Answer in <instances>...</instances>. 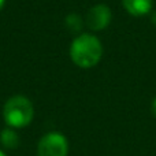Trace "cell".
Returning a JSON list of instances; mask_svg holds the SVG:
<instances>
[{
  "label": "cell",
  "mask_w": 156,
  "mask_h": 156,
  "mask_svg": "<svg viewBox=\"0 0 156 156\" xmlns=\"http://www.w3.org/2000/svg\"><path fill=\"white\" fill-rule=\"evenodd\" d=\"M151 21H152V23L156 26V11H154L152 12V15H151Z\"/></svg>",
  "instance_id": "cell-9"
},
{
  "label": "cell",
  "mask_w": 156,
  "mask_h": 156,
  "mask_svg": "<svg viewBox=\"0 0 156 156\" xmlns=\"http://www.w3.org/2000/svg\"><path fill=\"white\" fill-rule=\"evenodd\" d=\"M111 19H112L111 8L107 4H96L88 10L85 23L93 32H100L111 23Z\"/></svg>",
  "instance_id": "cell-4"
},
{
  "label": "cell",
  "mask_w": 156,
  "mask_h": 156,
  "mask_svg": "<svg viewBox=\"0 0 156 156\" xmlns=\"http://www.w3.org/2000/svg\"><path fill=\"white\" fill-rule=\"evenodd\" d=\"M152 114H154V116L156 118V97L154 99V101H152Z\"/></svg>",
  "instance_id": "cell-8"
},
{
  "label": "cell",
  "mask_w": 156,
  "mask_h": 156,
  "mask_svg": "<svg viewBox=\"0 0 156 156\" xmlns=\"http://www.w3.org/2000/svg\"><path fill=\"white\" fill-rule=\"evenodd\" d=\"M34 116L33 103L22 94H15L5 101L3 107V118L8 127L22 129L30 125Z\"/></svg>",
  "instance_id": "cell-2"
},
{
  "label": "cell",
  "mask_w": 156,
  "mask_h": 156,
  "mask_svg": "<svg viewBox=\"0 0 156 156\" xmlns=\"http://www.w3.org/2000/svg\"><path fill=\"white\" fill-rule=\"evenodd\" d=\"M69 141L62 133L49 132L37 144V156H67Z\"/></svg>",
  "instance_id": "cell-3"
},
{
  "label": "cell",
  "mask_w": 156,
  "mask_h": 156,
  "mask_svg": "<svg viewBox=\"0 0 156 156\" xmlns=\"http://www.w3.org/2000/svg\"><path fill=\"white\" fill-rule=\"evenodd\" d=\"M4 4H5V0H0V11L3 10V7H4Z\"/></svg>",
  "instance_id": "cell-10"
},
{
  "label": "cell",
  "mask_w": 156,
  "mask_h": 156,
  "mask_svg": "<svg viewBox=\"0 0 156 156\" xmlns=\"http://www.w3.org/2000/svg\"><path fill=\"white\" fill-rule=\"evenodd\" d=\"M65 25L71 33H80L83 27V19L78 14L71 12L65 18Z\"/></svg>",
  "instance_id": "cell-7"
},
{
  "label": "cell",
  "mask_w": 156,
  "mask_h": 156,
  "mask_svg": "<svg viewBox=\"0 0 156 156\" xmlns=\"http://www.w3.org/2000/svg\"><path fill=\"white\" fill-rule=\"evenodd\" d=\"M0 156H7V155H5V154H4V152H3V151H2V149H0Z\"/></svg>",
  "instance_id": "cell-11"
},
{
  "label": "cell",
  "mask_w": 156,
  "mask_h": 156,
  "mask_svg": "<svg viewBox=\"0 0 156 156\" xmlns=\"http://www.w3.org/2000/svg\"><path fill=\"white\" fill-rule=\"evenodd\" d=\"M123 8L133 16H144L151 12L154 2L152 0H122Z\"/></svg>",
  "instance_id": "cell-5"
},
{
  "label": "cell",
  "mask_w": 156,
  "mask_h": 156,
  "mask_svg": "<svg viewBox=\"0 0 156 156\" xmlns=\"http://www.w3.org/2000/svg\"><path fill=\"white\" fill-rule=\"evenodd\" d=\"M70 58L78 67L92 69L101 60L103 45L94 34L81 33L70 45Z\"/></svg>",
  "instance_id": "cell-1"
},
{
  "label": "cell",
  "mask_w": 156,
  "mask_h": 156,
  "mask_svg": "<svg viewBox=\"0 0 156 156\" xmlns=\"http://www.w3.org/2000/svg\"><path fill=\"white\" fill-rule=\"evenodd\" d=\"M0 143L7 149H15L19 145V136L12 127H5L0 133Z\"/></svg>",
  "instance_id": "cell-6"
}]
</instances>
